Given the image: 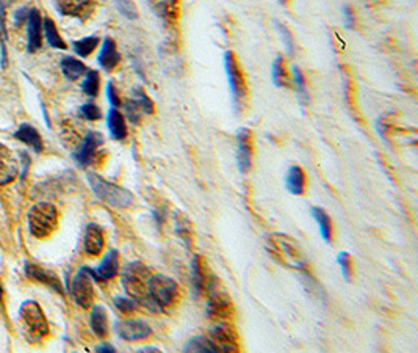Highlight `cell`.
<instances>
[{
  "instance_id": "obj_1",
  "label": "cell",
  "mask_w": 418,
  "mask_h": 353,
  "mask_svg": "<svg viewBox=\"0 0 418 353\" xmlns=\"http://www.w3.org/2000/svg\"><path fill=\"white\" fill-rule=\"evenodd\" d=\"M267 250L276 263L285 267L295 268L299 272H307V259L299 245L287 236L273 234L267 242Z\"/></svg>"
},
{
  "instance_id": "obj_2",
  "label": "cell",
  "mask_w": 418,
  "mask_h": 353,
  "mask_svg": "<svg viewBox=\"0 0 418 353\" xmlns=\"http://www.w3.org/2000/svg\"><path fill=\"white\" fill-rule=\"evenodd\" d=\"M177 297H179V286H177V283L173 278L165 275H151L146 308L161 312L174 305Z\"/></svg>"
},
{
  "instance_id": "obj_3",
  "label": "cell",
  "mask_w": 418,
  "mask_h": 353,
  "mask_svg": "<svg viewBox=\"0 0 418 353\" xmlns=\"http://www.w3.org/2000/svg\"><path fill=\"white\" fill-rule=\"evenodd\" d=\"M151 270L143 263H130L126 265L121 276L122 288L127 297L134 298L138 305L146 306L148 303V285Z\"/></svg>"
},
{
  "instance_id": "obj_4",
  "label": "cell",
  "mask_w": 418,
  "mask_h": 353,
  "mask_svg": "<svg viewBox=\"0 0 418 353\" xmlns=\"http://www.w3.org/2000/svg\"><path fill=\"white\" fill-rule=\"evenodd\" d=\"M19 324L24 333L26 339L30 344H36L43 341V337L49 334V325L48 320L44 317V312L41 306L28 300L21 306L19 310Z\"/></svg>"
},
{
  "instance_id": "obj_5",
  "label": "cell",
  "mask_w": 418,
  "mask_h": 353,
  "mask_svg": "<svg viewBox=\"0 0 418 353\" xmlns=\"http://www.w3.org/2000/svg\"><path fill=\"white\" fill-rule=\"evenodd\" d=\"M88 181L96 196L108 206L116 207V209H127L134 204V195L129 190L116 186L113 182H108L95 173L88 174Z\"/></svg>"
},
{
  "instance_id": "obj_6",
  "label": "cell",
  "mask_w": 418,
  "mask_h": 353,
  "mask_svg": "<svg viewBox=\"0 0 418 353\" xmlns=\"http://www.w3.org/2000/svg\"><path fill=\"white\" fill-rule=\"evenodd\" d=\"M30 231L38 239L49 237L57 229L58 211L55 206L49 203H38L28 211Z\"/></svg>"
},
{
  "instance_id": "obj_7",
  "label": "cell",
  "mask_w": 418,
  "mask_h": 353,
  "mask_svg": "<svg viewBox=\"0 0 418 353\" xmlns=\"http://www.w3.org/2000/svg\"><path fill=\"white\" fill-rule=\"evenodd\" d=\"M224 68H226V74H227L229 90H230V95H232V104H234L235 112H240L245 98H246L247 90H246L245 75L237 63L235 56L230 51L224 53Z\"/></svg>"
},
{
  "instance_id": "obj_8",
  "label": "cell",
  "mask_w": 418,
  "mask_h": 353,
  "mask_svg": "<svg viewBox=\"0 0 418 353\" xmlns=\"http://www.w3.org/2000/svg\"><path fill=\"white\" fill-rule=\"evenodd\" d=\"M207 316L213 319V320H218L223 322L229 319L232 314H234V305H232L230 297L220 290L218 288L212 289L210 293H208V300H207Z\"/></svg>"
},
{
  "instance_id": "obj_9",
  "label": "cell",
  "mask_w": 418,
  "mask_h": 353,
  "mask_svg": "<svg viewBox=\"0 0 418 353\" xmlns=\"http://www.w3.org/2000/svg\"><path fill=\"white\" fill-rule=\"evenodd\" d=\"M71 293L75 303L82 308H90L95 302V288H92L91 276L85 270V267L73 278Z\"/></svg>"
},
{
  "instance_id": "obj_10",
  "label": "cell",
  "mask_w": 418,
  "mask_h": 353,
  "mask_svg": "<svg viewBox=\"0 0 418 353\" xmlns=\"http://www.w3.org/2000/svg\"><path fill=\"white\" fill-rule=\"evenodd\" d=\"M237 165L240 173H250L252 167V135L251 130L242 127L237 132Z\"/></svg>"
},
{
  "instance_id": "obj_11",
  "label": "cell",
  "mask_w": 418,
  "mask_h": 353,
  "mask_svg": "<svg viewBox=\"0 0 418 353\" xmlns=\"http://www.w3.org/2000/svg\"><path fill=\"white\" fill-rule=\"evenodd\" d=\"M114 330L124 341H143L152 334V328L143 320L116 322Z\"/></svg>"
},
{
  "instance_id": "obj_12",
  "label": "cell",
  "mask_w": 418,
  "mask_h": 353,
  "mask_svg": "<svg viewBox=\"0 0 418 353\" xmlns=\"http://www.w3.org/2000/svg\"><path fill=\"white\" fill-rule=\"evenodd\" d=\"M208 339L215 345L216 352H238L240 349L235 332L224 322H220L218 325L212 328Z\"/></svg>"
},
{
  "instance_id": "obj_13",
  "label": "cell",
  "mask_w": 418,
  "mask_h": 353,
  "mask_svg": "<svg viewBox=\"0 0 418 353\" xmlns=\"http://www.w3.org/2000/svg\"><path fill=\"white\" fill-rule=\"evenodd\" d=\"M85 270L90 273L92 280L100 281V283L114 278L119 270V253L116 250H110L107 253L105 258L102 259V263H100V265L97 268L85 267Z\"/></svg>"
},
{
  "instance_id": "obj_14",
  "label": "cell",
  "mask_w": 418,
  "mask_h": 353,
  "mask_svg": "<svg viewBox=\"0 0 418 353\" xmlns=\"http://www.w3.org/2000/svg\"><path fill=\"white\" fill-rule=\"evenodd\" d=\"M102 142H104L102 135L97 132H90L87 137H85V142L80 147V149L74 154L77 162H79L82 167H88L95 162L97 149L100 144H102Z\"/></svg>"
},
{
  "instance_id": "obj_15",
  "label": "cell",
  "mask_w": 418,
  "mask_h": 353,
  "mask_svg": "<svg viewBox=\"0 0 418 353\" xmlns=\"http://www.w3.org/2000/svg\"><path fill=\"white\" fill-rule=\"evenodd\" d=\"M53 2L61 14L80 19H87L95 6L92 0H53Z\"/></svg>"
},
{
  "instance_id": "obj_16",
  "label": "cell",
  "mask_w": 418,
  "mask_h": 353,
  "mask_svg": "<svg viewBox=\"0 0 418 353\" xmlns=\"http://www.w3.org/2000/svg\"><path fill=\"white\" fill-rule=\"evenodd\" d=\"M18 176V162L13 152L0 143V186L13 182Z\"/></svg>"
},
{
  "instance_id": "obj_17",
  "label": "cell",
  "mask_w": 418,
  "mask_h": 353,
  "mask_svg": "<svg viewBox=\"0 0 418 353\" xmlns=\"http://www.w3.org/2000/svg\"><path fill=\"white\" fill-rule=\"evenodd\" d=\"M26 272L28 275V278L44 283L45 286H50L52 289H55L58 294H63V289H61V283L58 280V276L53 272L48 270V268H43L40 265H35V264H28Z\"/></svg>"
},
{
  "instance_id": "obj_18",
  "label": "cell",
  "mask_w": 418,
  "mask_h": 353,
  "mask_svg": "<svg viewBox=\"0 0 418 353\" xmlns=\"http://www.w3.org/2000/svg\"><path fill=\"white\" fill-rule=\"evenodd\" d=\"M105 239H104V231L97 225H88L87 233H85V251L88 253L90 256H97L100 251L104 250Z\"/></svg>"
},
{
  "instance_id": "obj_19",
  "label": "cell",
  "mask_w": 418,
  "mask_h": 353,
  "mask_svg": "<svg viewBox=\"0 0 418 353\" xmlns=\"http://www.w3.org/2000/svg\"><path fill=\"white\" fill-rule=\"evenodd\" d=\"M121 60V56L118 52V48H116V43L112 40V38H105L102 49H100L99 53V65L102 66L105 71H113V69L118 66Z\"/></svg>"
},
{
  "instance_id": "obj_20",
  "label": "cell",
  "mask_w": 418,
  "mask_h": 353,
  "mask_svg": "<svg viewBox=\"0 0 418 353\" xmlns=\"http://www.w3.org/2000/svg\"><path fill=\"white\" fill-rule=\"evenodd\" d=\"M41 48V16L40 11L28 13V51L36 52Z\"/></svg>"
},
{
  "instance_id": "obj_21",
  "label": "cell",
  "mask_w": 418,
  "mask_h": 353,
  "mask_svg": "<svg viewBox=\"0 0 418 353\" xmlns=\"http://www.w3.org/2000/svg\"><path fill=\"white\" fill-rule=\"evenodd\" d=\"M205 281H207V276H205L203 259H200V256L195 255L191 259V285L196 297H199L205 290Z\"/></svg>"
},
{
  "instance_id": "obj_22",
  "label": "cell",
  "mask_w": 418,
  "mask_h": 353,
  "mask_svg": "<svg viewBox=\"0 0 418 353\" xmlns=\"http://www.w3.org/2000/svg\"><path fill=\"white\" fill-rule=\"evenodd\" d=\"M285 186L293 195H301L306 187V174L303 168L298 165H293L289 168L287 178H285Z\"/></svg>"
},
{
  "instance_id": "obj_23",
  "label": "cell",
  "mask_w": 418,
  "mask_h": 353,
  "mask_svg": "<svg viewBox=\"0 0 418 353\" xmlns=\"http://www.w3.org/2000/svg\"><path fill=\"white\" fill-rule=\"evenodd\" d=\"M107 122H108V130H110V134L114 140H124V138L127 137L126 120H124V117L118 110L112 109L110 112H108Z\"/></svg>"
},
{
  "instance_id": "obj_24",
  "label": "cell",
  "mask_w": 418,
  "mask_h": 353,
  "mask_svg": "<svg viewBox=\"0 0 418 353\" xmlns=\"http://www.w3.org/2000/svg\"><path fill=\"white\" fill-rule=\"evenodd\" d=\"M14 137L18 138V140L24 142L28 147H32L36 152H41L43 151V142H41V137L38 134V130L35 127H32L30 125H22L19 127V130Z\"/></svg>"
},
{
  "instance_id": "obj_25",
  "label": "cell",
  "mask_w": 418,
  "mask_h": 353,
  "mask_svg": "<svg viewBox=\"0 0 418 353\" xmlns=\"http://www.w3.org/2000/svg\"><path fill=\"white\" fill-rule=\"evenodd\" d=\"M90 324L92 332H95L96 336L99 337H105L108 333V317H107V311L102 308V306H95L91 311L90 316Z\"/></svg>"
},
{
  "instance_id": "obj_26",
  "label": "cell",
  "mask_w": 418,
  "mask_h": 353,
  "mask_svg": "<svg viewBox=\"0 0 418 353\" xmlns=\"http://www.w3.org/2000/svg\"><path fill=\"white\" fill-rule=\"evenodd\" d=\"M61 69H63V74L69 80L80 79L82 75L87 73V68H85L82 61L75 60L74 57H65L61 60Z\"/></svg>"
},
{
  "instance_id": "obj_27",
  "label": "cell",
  "mask_w": 418,
  "mask_h": 353,
  "mask_svg": "<svg viewBox=\"0 0 418 353\" xmlns=\"http://www.w3.org/2000/svg\"><path fill=\"white\" fill-rule=\"evenodd\" d=\"M149 5L160 18L166 21L177 16V0H149Z\"/></svg>"
},
{
  "instance_id": "obj_28",
  "label": "cell",
  "mask_w": 418,
  "mask_h": 353,
  "mask_svg": "<svg viewBox=\"0 0 418 353\" xmlns=\"http://www.w3.org/2000/svg\"><path fill=\"white\" fill-rule=\"evenodd\" d=\"M311 212H312V216H314L315 221L320 226V231H321L323 239L326 241V242H329L331 237H332V223H331V218H329V216L326 214V211L321 209V207H312Z\"/></svg>"
},
{
  "instance_id": "obj_29",
  "label": "cell",
  "mask_w": 418,
  "mask_h": 353,
  "mask_svg": "<svg viewBox=\"0 0 418 353\" xmlns=\"http://www.w3.org/2000/svg\"><path fill=\"white\" fill-rule=\"evenodd\" d=\"M271 78H273V82L276 87H285L289 82V75H287V69H285L284 65V57L279 56L273 61V68H271Z\"/></svg>"
},
{
  "instance_id": "obj_30",
  "label": "cell",
  "mask_w": 418,
  "mask_h": 353,
  "mask_svg": "<svg viewBox=\"0 0 418 353\" xmlns=\"http://www.w3.org/2000/svg\"><path fill=\"white\" fill-rule=\"evenodd\" d=\"M43 24H44L45 38H48V41H49V44L52 46V48H55V49H66V43L63 41V38L60 36L55 24H53V21L49 19V18H45Z\"/></svg>"
},
{
  "instance_id": "obj_31",
  "label": "cell",
  "mask_w": 418,
  "mask_h": 353,
  "mask_svg": "<svg viewBox=\"0 0 418 353\" xmlns=\"http://www.w3.org/2000/svg\"><path fill=\"white\" fill-rule=\"evenodd\" d=\"M132 99L136 102V105L141 109L143 113H148V115H152L154 113V102L152 99L146 95V91L143 88H134V91H132Z\"/></svg>"
},
{
  "instance_id": "obj_32",
  "label": "cell",
  "mask_w": 418,
  "mask_h": 353,
  "mask_svg": "<svg viewBox=\"0 0 418 353\" xmlns=\"http://www.w3.org/2000/svg\"><path fill=\"white\" fill-rule=\"evenodd\" d=\"M185 352H208V353H213L216 352L215 345L212 344V341L208 339V337H191L188 341V344L185 345Z\"/></svg>"
},
{
  "instance_id": "obj_33",
  "label": "cell",
  "mask_w": 418,
  "mask_h": 353,
  "mask_svg": "<svg viewBox=\"0 0 418 353\" xmlns=\"http://www.w3.org/2000/svg\"><path fill=\"white\" fill-rule=\"evenodd\" d=\"M97 44H99L97 36H88V38H83V40L80 41H75L74 49L80 57H88L90 53L97 48Z\"/></svg>"
},
{
  "instance_id": "obj_34",
  "label": "cell",
  "mask_w": 418,
  "mask_h": 353,
  "mask_svg": "<svg viewBox=\"0 0 418 353\" xmlns=\"http://www.w3.org/2000/svg\"><path fill=\"white\" fill-rule=\"evenodd\" d=\"M176 226H177V233H179L181 239L185 242V245L190 248V243L193 239V234H191V225L190 221L185 218L182 214H177L176 216Z\"/></svg>"
},
{
  "instance_id": "obj_35",
  "label": "cell",
  "mask_w": 418,
  "mask_h": 353,
  "mask_svg": "<svg viewBox=\"0 0 418 353\" xmlns=\"http://www.w3.org/2000/svg\"><path fill=\"white\" fill-rule=\"evenodd\" d=\"M99 87H100V79H99V74L97 71H90L87 74V79L83 82V91L85 95H88L90 98H95L99 93Z\"/></svg>"
},
{
  "instance_id": "obj_36",
  "label": "cell",
  "mask_w": 418,
  "mask_h": 353,
  "mask_svg": "<svg viewBox=\"0 0 418 353\" xmlns=\"http://www.w3.org/2000/svg\"><path fill=\"white\" fill-rule=\"evenodd\" d=\"M116 6H118L119 13L127 19H136L138 18V10L134 4V0H114Z\"/></svg>"
},
{
  "instance_id": "obj_37",
  "label": "cell",
  "mask_w": 418,
  "mask_h": 353,
  "mask_svg": "<svg viewBox=\"0 0 418 353\" xmlns=\"http://www.w3.org/2000/svg\"><path fill=\"white\" fill-rule=\"evenodd\" d=\"M114 306L118 308L122 314H130L138 310V303L130 297H114Z\"/></svg>"
},
{
  "instance_id": "obj_38",
  "label": "cell",
  "mask_w": 418,
  "mask_h": 353,
  "mask_svg": "<svg viewBox=\"0 0 418 353\" xmlns=\"http://www.w3.org/2000/svg\"><path fill=\"white\" fill-rule=\"evenodd\" d=\"M124 110H126V115L130 122L139 125V121H141V109L136 105L134 99H129V101L124 102Z\"/></svg>"
},
{
  "instance_id": "obj_39",
  "label": "cell",
  "mask_w": 418,
  "mask_h": 353,
  "mask_svg": "<svg viewBox=\"0 0 418 353\" xmlns=\"http://www.w3.org/2000/svg\"><path fill=\"white\" fill-rule=\"evenodd\" d=\"M276 26H277V30H279V35H281L282 41L285 44V49H287V52H289V56H293V53H295V46H293L291 32L284 24H281V22H276Z\"/></svg>"
},
{
  "instance_id": "obj_40",
  "label": "cell",
  "mask_w": 418,
  "mask_h": 353,
  "mask_svg": "<svg viewBox=\"0 0 418 353\" xmlns=\"http://www.w3.org/2000/svg\"><path fill=\"white\" fill-rule=\"evenodd\" d=\"M293 80H295L296 87H298V91L301 98L304 99V101H307L309 99V95H307V87H306V79H304V74L303 71L298 66H293Z\"/></svg>"
},
{
  "instance_id": "obj_41",
  "label": "cell",
  "mask_w": 418,
  "mask_h": 353,
  "mask_svg": "<svg viewBox=\"0 0 418 353\" xmlns=\"http://www.w3.org/2000/svg\"><path fill=\"white\" fill-rule=\"evenodd\" d=\"M340 268H342V275L345 276V280L350 281L351 280V256L348 255L346 251H342L337 258Z\"/></svg>"
},
{
  "instance_id": "obj_42",
  "label": "cell",
  "mask_w": 418,
  "mask_h": 353,
  "mask_svg": "<svg viewBox=\"0 0 418 353\" xmlns=\"http://www.w3.org/2000/svg\"><path fill=\"white\" fill-rule=\"evenodd\" d=\"M80 112L83 115V118H87L90 121H96V120H99L100 117H102V113H100L99 107L95 105V104H91V102L85 104L80 109Z\"/></svg>"
},
{
  "instance_id": "obj_43",
  "label": "cell",
  "mask_w": 418,
  "mask_h": 353,
  "mask_svg": "<svg viewBox=\"0 0 418 353\" xmlns=\"http://www.w3.org/2000/svg\"><path fill=\"white\" fill-rule=\"evenodd\" d=\"M107 96H108V101H110L114 107L121 105L119 95H118V91H116V88L113 87L112 82H108V85H107Z\"/></svg>"
},
{
  "instance_id": "obj_44",
  "label": "cell",
  "mask_w": 418,
  "mask_h": 353,
  "mask_svg": "<svg viewBox=\"0 0 418 353\" xmlns=\"http://www.w3.org/2000/svg\"><path fill=\"white\" fill-rule=\"evenodd\" d=\"M343 14H345V19H346V27L348 28H353L354 24H355V21H354V13H353L351 6L346 5L345 9H343Z\"/></svg>"
},
{
  "instance_id": "obj_45",
  "label": "cell",
  "mask_w": 418,
  "mask_h": 353,
  "mask_svg": "<svg viewBox=\"0 0 418 353\" xmlns=\"http://www.w3.org/2000/svg\"><path fill=\"white\" fill-rule=\"evenodd\" d=\"M26 18H27V10L22 9V10H19L16 13V16H14V21H16V24H22V22L26 21Z\"/></svg>"
},
{
  "instance_id": "obj_46",
  "label": "cell",
  "mask_w": 418,
  "mask_h": 353,
  "mask_svg": "<svg viewBox=\"0 0 418 353\" xmlns=\"http://www.w3.org/2000/svg\"><path fill=\"white\" fill-rule=\"evenodd\" d=\"M96 350H97V352H107V353H113V352H116L113 345H110V344H100L99 347H96Z\"/></svg>"
},
{
  "instance_id": "obj_47",
  "label": "cell",
  "mask_w": 418,
  "mask_h": 353,
  "mask_svg": "<svg viewBox=\"0 0 418 353\" xmlns=\"http://www.w3.org/2000/svg\"><path fill=\"white\" fill-rule=\"evenodd\" d=\"M139 352H159V349H152V347H144V349H141Z\"/></svg>"
},
{
  "instance_id": "obj_48",
  "label": "cell",
  "mask_w": 418,
  "mask_h": 353,
  "mask_svg": "<svg viewBox=\"0 0 418 353\" xmlns=\"http://www.w3.org/2000/svg\"><path fill=\"white\" fill-rule=\"evenodd\" d=\"M277 2H279V4H281V5H284V6H285V5H287V4H289V0H277Z\"/></svg>"
},
{
  "instance_id": "obj_49",
  "label": "cell",
  "mask_w": 418,
  "mask_h": 353,
  "mask_svg": "<svg viewBox=\"0 0 418 353\" xmlns=\"http://www.w3.org/2000/svg\"><path fill=\"white\" fill-rule=\"evenodd\" d=\"M2 297H4V289L0 286V302H2Z\"/></svg>"
}]
</instances>
